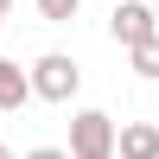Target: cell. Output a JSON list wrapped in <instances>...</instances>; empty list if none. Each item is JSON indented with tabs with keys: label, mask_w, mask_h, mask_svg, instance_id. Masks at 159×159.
I'll return each mask as SVG.
<instances>
[{
	"label": "cell",
	"mask_w": 159,
	"mask_h": 159,
	"mask_svg": "<svg viewBox=\"0 0 159 159\" xmlns=\"http://www.w3.org/2000/svg\"><path fill=\"white\" fill-rule=\"evenodd\" d=\"M153 25H159V7H153Z\"/></svg>",
	"instance_id": "cell-11"
},
{
	"label": "cell",
	"mask_w": 159,
	"mask_h": 159,
	"mask_svg": "<svg viewBox=\"0 0 159 159\" xmlns=\"http://www.w3.org/2000/svg\"><path fill=\"white\" fill-rule=\"evenodd\" d=\"M25 76H32V96H45V102H70V96H76V83H83V70H76L64 51H45Z\"/></svg>",
	"instance_id": "cell-2"
},
{
	"label": "cell",
	"mask_w": 159,
	"mask_h": 159,
	"mask_svg": "<svg viewBox=\"0 0 159 159\" xmlns=\"http://www.w3.org/2000/svg\"><path fill=\"white\" fill-rule=\"evenodd\" d=\"M70 159H115V121L102 108L70 115Z\"/></svg>",
	"instance_id": "cell-1"
},
{
	"label": "cell",
	"mask_w": 159,
	"mask_h": 159,
	"mask_svg": "<svg viewBox=\"0 0 159 159\" xmlns=\"http://www.w3.org/2000/svg\"><path fill=\"white\" fill-rule=\"evenodd\" d=\"M0 159H19V153H7V147H0Z\"/></svg>",
	"instance_id": "cell-9"
},
{
	"label": "cell",
	"mask_w": 159,
	"mask_h": 159,
	"mask_svg": "<svg viewBox=\"0 0 159 159\" xmlns=\"http://www.w3.org/2000/svg\"><path fill=\"white\" fill-rule=\"evenodd\" d=\"M115 153L121 159H159V127L153 121H127L121 134H115Z\"/></svg>",
	"instance_id": "cell-4"
},
{
	"label": "cell",
	"mask_w": 159,
	"mask_h": 159,
	"mask_svg": "<svg viewBox=\"0 0 159 159\" xmlns=\"http://www.w3.org/2000/svg\"><path fill=\"white\" fill-rule=\"evenodd\" d=\"M76 7H83V0H38V19H45V25H70Z\"/></svg>",
	"instance_id": "cell-7"
},
{
	"label": "cell",
	"mask_w": 159,
	"mask_h": 159,
	"mask_svg": "<svg viewBox=\"0 0 159 159\" xmlns=\"http://www.w3.org/2000/svg\"><path fill=\"white\" fill-rule=\"evenodd\" d=\"M25 159H70V153H64V147H32Z\"/></svg>",
	"instance_id": "cell-8"
},
{
	"label": "cell",
	"mask_w": 159,
	"mask_h": 159,
	"mask_svg": "<svg viewBox=\"0 0 159 159\" xmlns=\"http://www.w3.org/2000/svg\"><path fill=\"white\" fill-rule=\"evenodd\" d=\"M25 102H32V76H25L13 57H0V115L25 108Z\"/></svg>",
	"instance_id": "cell-5"
},
{
	"label": "cell",
	"mask_w": 159,
	"mask_h": 159,
	"mask_svg": "<svg viewBox=\"0 0 159 159\" xmlns=\"http://www.w3.org/2000/svg\"><path fill=\"white\" fill-rule=\"evenodd\" d=\"M7 7H13V0H0V13H7Z\"/></svg>",
	"instance_id": "cell-10"
},
{
	"label": "cell",
	"mask_w": 159,
	"mask_h": 159,
	"mask_svg": "<svg viewBox=\"0 0 159 159\" xmlns=\"http://www.w3.org/2000/svg\"><path fill=\"white\" fill-rule=\"evenodd\" d=\"M127 57H134L140 76H153V83H159V32H147L140 45H127Z\"/></svg>",
	"instance_id": "cell-6"
},
{
	"label": "cell",
	"mask_w": 159,
	"mask_h": 159,
	"mask_svg": "<svg viewBox=\"0 0 159 159\" xmlns=\"http://www.w3.org/2000/svg\"><path fill=\"white\" fill-rule=\"evenodd\" d=\"M108 32H115V45H140L147 32H159V25H153V7H147V0H115Z\"/></svg>",
	"instance_id": "cell-3"
}]
</instances>
